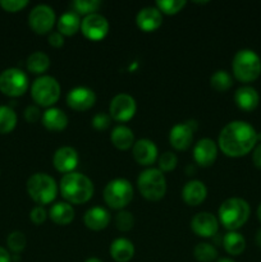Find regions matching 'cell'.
I'll list each match as a JSON object with an SVG mask.
<instances>
[{"label": "cell", "instance_id": "obj_34", "mask_svg": "<svg viewBox=\"0 0 261 262\" xmlns=\"http://www.w3.org/2000/svg\"><path fill=\"white\" fill-rule=\"evenodd\" d=\"M186 0H159L156 2V8L161 12V14L173 15L181 12L186 7Z\"/></svg>", "mask_w": 261, "mask_h": 262}, {"label": "cell", "instance_id": "obj_17", "mask_svg": "<svg viewBox=\"0 0 261 262\" xmlns=\"http://www.w3.org/2000/svg\"><path fill=\"white\" fill-rule=\"evenodd\" d=\"M217 158V145L210 138H201L193 146V159L200 166H211Z\"/></svg>", "mask_w": 261, "mask_h": 262}, {"label": "cell", "instance_id": "obj_33", "mask_svg": "<svg viewBox=\"0 0 261 262\" xmlns=\"http://www.w3.org/2000/svg\"><path fill=\"white\" fill-rule=\"evenodd\" d=\"M72 9L78 15H90L96 13V10L101 7V2L99 0H76L71 4Z\"/></svg>", "mask_w": 261, "mask_h": 262}, {"label": "cell", "instance_id": "obj_31", "mask_svg": "<svg viewBox=\"0 0 261 262\" xmlns=\"http://www.w3.org/2000/svg\"><path fill=\"white\" fill-rule=\"evenodd\" d=\"M193 256L199 262H212L216 260L219 253L212 245L207 242H201L193 248Z\"/></svg>", "mask_w": 261, "mask_h": 262}, {"label": "cell", "instance_id": "obj_28", "mask_svg": "<svg viewBox=\"0 0 261 262\" xmlns=\"http://www.w3.org/2000/svg\"><path fill=\"white\" fill-rule=\"evenodd\" d=\"M225 252L230 256H240L246 250V239L241 233L228 232L222 239Z\"/></svg>", "mask_w": 261, "mask_h": 262}, {"label": "cell", "instance_id": "obj_47", "mask_svg": "<svg viewBox=\"0 0 261 262\" xmlns=\"http://www.w3.org/2000/svg\"><path fill=\"white\" fill-rule=\"evenodd\" d=\"M216 262H235V261L230 260V258H220V260L216 261Z\"/></svg>", "mask_w": 261, "mask_h": 262}, {"label": "cell", "instance_id": "obj_38", "mask_svg": "<svg viewBox=\"0 0 261 262\" xmlns=\"http://www.w3.org/2000/svg\"><path fill=\"white\" fill-rule=\"evenodd\" d=\"M28 5V0H0V7L10 13L22 10Z\"/></svg>", "mask_w": 261, "mask_h": 262}, {"label": "cell", "instance_id": "obj_2", "mask_svg": "<svg viewBox=\"0 0 261 262\" xmlns=\"http://www.w3.org/2000/svg\"><path fill=\"white\" fill-rule=\"evenodd\" d=\"M59 191H60L61 197L68 204L82 205L92 199L95 188L94 183L89 177L73 171V173L64 174L63 178L60 179Z\"/></svg>", "mask_w": 261, "mask_h": 262}, {"label": "cell", "instance_id": "obj_4", "mask_svg": "<svg viewBox=\"0 0 261 262\" xmlns=\"http://www.w3.org/2000/svg\"><path fill=\"white\" fill-rule=\"evenodd\" d=\"M58 183L46 173H35L27 181V193L38 206L49 205L58 196Z\"/></svg>", "mask_w": 261, "mask_h": 262}, {"label": "cell", "instance_id": "obj_29", "mask_svg": "<svg viewBox=\"0 0 261 262\" xmlns=\"http://www.w3.org/2000/svg\"><path fill=\"white\" fill-rule=\"evenodd\" d=\"M50 67V58L42 51H35L27 58V69L33 74H44Z\"/></svg>", "mask_w": 261, "mask_h": 262}, {"label": "cell", "instance_id": "obj_11", "mask_svg": "<svg viewBox=\"0 0 261 262\" xmlns=\"http://www.w3.org/2000/svg\"><path fill=\"white\" fill-rule=\"evenodd\" d=\"M137 112L136 100L128 94H118L109 105V115L115 122L125 123L132 119Z\"/></svg>", "mask_w": 261, "mask_h": 262}, {"label": "cell", "instance_id": "obj_25", "mask_svg": "<svg viewBox=\"0 0 261 262\" xmlns=\"http://www.w3.org/2000/svg\"><path fill=\"white\" fill-rule=\"evenodd\" d=\"M110 140L112 143L118 148V150H129L135 145V135L130 128L125 127V125H117L113 128L112 133H110Z\"/></svg>", "mask_w": 261, "mask_h": 262}, {"label": "cell", "instance_id": "obj_16", "mask_svg": "<svg viewBox=\"0 0 261 262\" xmlns=\"http://www.w3.org/2000/svg\"><path fill=\"white\" fill-rule=\"evenodd\" d=\"M133 158L136 163L140 164L141 166H150L158 160V147L155 142L147 138H141L136 141L132 147Z\"/></svg>", "mask_w": 261, "mask_h": 262}, {"label": "cell", "instance_id": "obj_46", "mask_svg": "<svg viewBox=\"0 0 261 262\" xmlns=\"http://www.w3.org/2000/svg\"><path fill=\"white\" fill-rule=\"evenodd\" d=\"M84 262H102V260H100V258H97V257H90V258H87Z\"/></svg>", "mask_w": 261, "mask_h": 262}, {"label": "cell", "instance_id": "obj_42", "mask_svg": "<svg viewBox=\"0 0 261 262\" xmlns=\"http://www.w3.org/2000/svg\"><path fill=\"white\" fill-rule=\"evenodd\" d=\"M48 42L53 48H61L64 45V36L60 32H58V31H54V32L49 33Z\"/></svg>", "mask_w": 261, "mask_h": 262}, {"label": "cell", "instance_id": "obj_5", "mask_svg": "<svg viewBox=\"0 0 261 262\" xmlns=\"http://www.w3.org/2000/svg\"><path fill=\"white\" fill-rule=\"evenodd\" d=\"M233 74L243 83H250L258 78L261 73V59L251 49L237 51L232 61Z\"/></svg>", "mask_w": 261, "mask_h": 262}, {"label": "cell", "instance_id": "obj_43", "mask_svg": "<svg viewBox=\"0 0 261 262\" xmlns=\"http://www.w3.org/2000/svg\"><path fill=\"white\" fill-rule=\"evenodd\" d=\"M252 161L253 164H255L256 168L261 169V143H258V145L255 147V150H253Z\"/></svg>", "mask_w": 261, "mask_h": 262}, {"label": "cell", "instance_id": "obj_45", "mask_svg": "<svg viewBox=\"0 0 261 262\" xmlns=\"http://www.w3.org/2000/svg\"><path fill=\"white\" fill-rule=\"evenodd\" d=\"M256 245L261 248V228L256 233Z\"/></svg>", "mask_w": 261, "mask_h": 262}, {"label": "cell", "instance_id": "obj_1", "mask_svg": "<svg viewBox=\"0 0 261 262\" xmlns=\"http://www.w3.org/2000/svg\"><path fill=\"white\" fill-rule=\"evenodd\" d=\"M257 132L255 128L243 120H234L225 125L219 135V148L229 158H241L247 155L256 147Z\"/></svg>", "mask_w": 261, "mask_h": 262}, {"label": "cell", "instance_id": "obj_32", "mask_svg": "<svg viewBox=\"0 0 261 262\" xmlns=\"http://www.w3.org/2000/svg\"><path fill=\"white\" fill-rule=\"evenodd\" d=\"M210 84L217 92H225L233 86V78L227 71H216L210 77Z\"/></svg>", "mask_w": 261, "mask_h": 262}, {"label": "cell", "instance_id": "obj_39", "mask_svg": "<svg viewBox=\"0 0 261 262\" xmlns=\"http://www.w3.org/2000/svg\"><path fill=\"white\" fill-rule=\"evenodd\" d=\"M112 118L106 113H99L92 118V127L97 130H105L109 128Z\"/></svg>", "mask_w": 261, "mask_h": 262}, {"label": "cell", "instance_id": "obj_24", "mask_svg": "<svg viewBox=\"0 0 261 262\" xmlns=\"http://www.w3.org/2000/svg\"><path fill=\"white\" fill-rule=\"evenodd\" d=\"M109 252L115 262H129L135 256V246L127 238H117L110 245Z\"/></svg>", "mask_w": 261, "mask_h": 262}, {"label": "cell", "instance_id": "obj_20", "mask_svg": "<svg viewBox=\"0 0 261 262\" xmlns=\"http://www.w3.org/2000/svg\"><path fill=\"white\" fill-rule=\"evenodd\" d=\"M207 196V188L204 184V182L189 181L184 184L182 188V199L188 206H199L205 201Z\"/></svg>", "mask_w": 261, "mask_h": 262}, {"label": "cell", "instance_id": "obj_22", "mask_svg": "<svg viewBox=\"0 0 261 262\" xmlns=\"http://www.w3.org/2000/svg\"><path fill=\"white\" fill-rule=\"evenodd\" d=\"M42 124L46 129L51 130V132H60L64 130L68 125V117L66 113L59 107H49L44 112Z\"/></svg>", "mask_w": 261, "mask_h": 262}, {"label": "cell", "instance_id": "obj_27", "mask_svg": "<svg viewBox=\"0 0 261 262\" xmlns=\"http://www.w3.org/2000/svg\"><path fill=\"white\" fill-rule=\"evenodd\" d=\"M81 30V19L77 13L73 10L66 12L59 17L58 20V32L63 36H73Z\"/></svg>", "mask_w": 261, "mask_h": 262}, {"label": "cell", "instance_id": "obj_36", "mask_svg": "<svg viewBox=\"0 0 261 262\" xmlns=\"http://www.w3.org/2000/svg\"><path fill=\"white\" fill-rule=\"evenodd\" d=\"M135 225V217H133L132 212L125 211V210H120L115 216V227L120 232H129Z\"/></svg>", "mask_w": 261, "mask_h": 262}, {"label": "cell", "instance_id": "obj_35", "mask_svg": "<svg viewBox=\"0 0 261 262\" xmlns=\"http://www.w3.org/2000/svg\"><path fill=\"white\" fill-rule=\"evenodd\" d=\"M7 246L12 252H22L26 248V246H27V238H26L25 233L18 232V230L10 233L7 238Z\"/></svg>", "mask_w": 261, "mask_h": 262}, {"label": "cell", "instance_id": "obj_8", "mask_svg": "<svg viewBox=\"0 0 261 262\" xmlns=\"http://www.w3.org/2000/svg\"><path fill=\"white\" fill-rule=\"evenodd\" d=\"M102 196L107 206L114 210H122L132 201L133 186L124 178L113 179L105 186Z\"/></svg>", "mask_w": 261, "mask_h": 262}, {"label": "cell", "instance_id": "obj_41", "mask_svg": "<svg viewBox=\"0 0 261 262\" xmlns=\"http://www.w3.org/2000/svg\"><path fill=\"white\" fill-rule=\"evenodd\" d=\"M42 118V114H41L40 109L35 105H30V106L26 107L25 110V119L27 120L28 123H36L37 120H40Z\"/></svg>", "mask_w": 261, "mask_h": 262}, {"label": "cell", "instance_id": "obj_19", "mask_svg": "<svg viewBox=\"0 0 261 262\" xmlns=\"http://www.w3.org/2000/svg\"><path fill=\"white\" fill-rule=\"evenodd\" d=\"M136 23L143 32H154L163 23V14L156 7H145L137 13Z\"/></svg>", "mask_w": 261, "mask_h": 262}, {"label": "cell", "instance_id": "obj_3", "mask_svg": "<svg viewBox=\"0 0 261 262\" xmlns=\"http://www.w3.org/2000/svg\"><path fill=\"white\" fill-rule=\"evenodd\" d=\"M250 214L251 209L247 201L240 197H232L220 205L217 220L228 232H237L247 223Z\"/></svg>", "mask_w": 261, "mask_h": 262}, {"label": "cell", "instance_id": "obj_10", "mask_svg": "<svg viewBox=\"0 0 261 262\" xmlns=\"http://www.w3.org/2000/svg\"><path fill=\"white\" fill-rule=\"evenodd\" d=\"M56 15L51 7L46 4L36 5L28 14V25L37 35H46L53 30Z\"/></svg>", "mask_w": 261, "mask_h": 262}, {"label": "cell", "instance_id": "obj_15", "mask_svg": "<svg viewBox=\"0 0 261 262\" xmlns=\"http://www.w3.org/2000/svg\"><path fill=\"white\" fill-rule=\"evenodd\" d=\"M79 163V156L76 148L71 146H63L58 148L53 156L54 168L63 174L73 173Z\"/></svg>", "mask_w": 261, "mask_h": 262}, {"label": "cell", "instance_id": "obj_26", "mask_svg": "<svg viewBox=\"0 0 261 262\" xmlns=\"http://www.w3.org/2000/svg\"><path fill=\"white\" fill-rule=\"evenodd\" d=\"M49 217L58 225H68L74 219V209L68 202H55L49 210Z\"/></svg>", "mask_w": 261, "mask_h": 262}, {"label": "cell", "instance_id": "obj_30", "mask_svg": "<svg viewBox=\"0 0 261 262\" xmlns=\"http://www.w3.org/2000/svg\"><path fill=\"white\" fill-rule=\"evenodd\" d=\"M17 125V114L7 105L0 106V135L10 133Z\"/></svg>", "mask_w": 261, "mask_h": 262}, {"label": "cell", "instance_id": "obj_23", "mask_svg": "<svg viewBox=\"0 0 261 262\" xmlns=\"http://www.w3.org/2000/svg\"><path fill=\"white\" fill-rule=\"evenodd\" d=\"M234 101L240 109L245 110V112H252L257 107L258 102H260V96L253 87L243 86L235 91Z\"/></svg>", "mask_w": 261, "mask_h": 262}, {"label": "cell", "instance_id": "obj_37", "mask_svg": "<svg viewBox=\"0 0 261 262\" xmlns=\"http://www.w3.org/2000/svg\"><path fill=\"white\" fill-rule=\"evenodd\" d=\"M159 163V170L161 171H171L176 169L177 164H178V158L171 151H165L161 154L160 158H158Z\"/></svg>", "mask_w": 261, "mask_h": 262}, {"label": "cell", "instance_id": "obj_44", "mask_svg": "<svg viewBox=\"0 0 261 262\" xmlns=\"http://www.w3.org/2000/svg\"><path fill=\"white\" fill-rule=\"evenodd\" d=\"M0 262H12V256L8 252V250L0 247Z\"/></svg>", "mask_w": 261, "mask_h": 262}, {"label": "cell", "instance_id": "obj_13", "mask_svg": "<svg viewBox=\"0 0 261 262\" xmlns=\"http://www.w3.org/2000/svg\"><path fill=\"white\" fill-rule=\"evenodd\" d=\"M219 220L211 212H199L191 220V229L201 238H212L219 230Z\"/></svg>", "mask_w": 261, "mask_h": 262}, {"label": "cell", "instance_id": "obj_21", "mask_svg": "<svg viewBox=\"0 0 261 262\" xmlns=\"http://www.w3.org/2000/svg\"><path fill=\"white\" fill-rule=\"evenodd\" d=\"M83 223L89 229L99 232L105 229L110 223V214L106 209L100 206L91 207L84 212Z\"/></svg>", "mask_w": 261, "mask_h": 262}, {"label": "cell", "instance_id": "obj_9", "mask_svg": "<svg viewBox=\"0 0 261 262\" xmlns=\"http://www.w3.org/2000/svg\"><path fill=\"white\" fill-rule=\"evenodd\" d=\"M28 89V77L18 68H8L0 73V91L10 97L25 95Z\"/></svg>", "mask_w": 261, "mask_h": 262}, {"label": "cell", "instance_id": "obj_18", "mask_svg": "<svg viewBox=\"0 0 261 262\" xmlns=\"http://www.w3.org/2000/svg\"><path fill=\"white\" fill-rule=\"evenodd\" d=\"M194 130L187 123H178L173 125L169 132V143L178 151H186L193 142Z\"/></svg>", "mask_w": 261, "mask_h": 262}, {"label": "cell", "instance_id": "obj_6", "mask_svg": "<svg viewBox=\"0 0 261 262\" xmlns=\"http://www.w3.org/2000/svg\"><path fill=\"white\" fill-rule=\"evenodd\" d=\"M138 191L148 201H159L166 193V179L163 171L156 168H147L137 178Z\"/></svg>", "mask_w": 261, "mask_h": 262}, {"label": "cell", "instance_id": "obj_12", "mask_svg": "<svg viewBox=\"0 0 261 262\" xmlns=\"http://www.w3.org/2000/svg\"><path fill=\"white\" fill-rule=\"evenodd\" d=\"M81 32L91 41H101L109 33V22L99 13L86 15L81 20Z\"/></svg>", "mask_w": 261, "mask_h": 262}, {"label": "cell", "instance_id": "obj_7", "mask_svg": "<svg viewBox=\"0 0 261 262\" xmlns=\"http://www.w3.org/2000/svg\"><path fill=\"white\" fill-rule=\"evenodd\" d=\"M60 84L54 77L41 76L31 86V96L38 106L53 107L60 97Z\"/></svg>", "mask_w": 261, "mask_h": 262}, {"label": "cell", "instance_id": "obj_14", "mask_svg": "<svg viewBox=\"0 0 261 262\" xmlns=\"http://www.w3.org/2000/svg\"><path fill=\"white\" fill-rule=\"evenodd\" d=\"M95 102H96V94L89 87H74L67 95V105L76 112L90 110Z\"/></svg>", "mask_w": 261, "mask_h": 262}, {"label": "cell", "instance_id": "obj_40", "mask_svg": "<svg viewBox=\"0 0 261 262\" xmlns=\"http://www.w3.org/2000/svg\"><path fill=\"white\" fill-rule=\"evenodd\" d=\"M30 219L33 224L36 225H41L46 222L48 219V211L44 206H35L32 210H31L30 214Z\"/></svg>", "mask_w": 261, "mask_h": 262}, {"label": "cell", "instance_id": "obj_48", "mask_svg": "<svg viewBox=\"0 0 261 262\" xmlns=\"http://www.w3.org/2000/svg\"><path fill=\"white\" fill-rule=\"evenodd\" d=\"M257 217H258V220L261 222V204H260V206H258V209H257Z\"/></svg>", "mask_w": 261, "mask_h": 262}]
</instances>
